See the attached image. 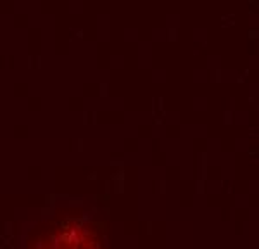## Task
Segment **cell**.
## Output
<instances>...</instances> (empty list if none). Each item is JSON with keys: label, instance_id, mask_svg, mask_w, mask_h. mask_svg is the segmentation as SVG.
<instances>
[{"label": "cell", "instance_id": "6da1fadb", "mask_svg": "<svg viewBox=\"0 0 259 249\" xmlns=\"http://www.w3.org/2000/svg\"><path fill=\"white\" fill-rule=\"evenodd\" d=\"M24 249H111L107 225L85 206H59L38 220L24 239Z\"/></svg>", "mask_w": 259, "mask_h": 249}]
</instances>
